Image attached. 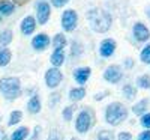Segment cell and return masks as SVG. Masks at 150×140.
Wrapping results in <instances>:
<instances>
[{"label":"cell","instance_id":"22","mask_svg":"<svg viewBox=\"0 0 150 140\" xmlns=\"http://www.w3.org/2000/svg\"><path fill=\"white\" fill-rule=\"evenodd\" d=\"M122 94H123V96L126 98V99L131 101V99H134L137 96V89L132 84H125L123 89H122Z\"/></svg>","mask_w":150,"mask_h":140},{"label":"cell","instance_id":"16","mask_svg":"<svg viewBox=\"0 0 150 140\" xmlns=\"http://www.w3.org/2000/svg\"><path fill=\"white\" fill-rule=\"evenodd\" d=\"M86 96V89L84 87H72L69 91V99L71 101H81Z\"/></svg>","mask_w":150,"mask_h":140},{"label":"cell","instance_id":"37","mask_svg":"<svg viewBox=\"0 0 150 140\" xmlns=\"http://www.w3.org/2000/svg\"><path fill=\"white\" fill-rule=\"evenodd\" d=\"M105 95H108V92H101V94H96L93 98H95V101H101V99H102Z\"/></svg>","mask_w":150,"mask_h":140},{"label":"cell","instance_id":"1","mask_svg":"<svg viewBox=\"0 0 150 140\" xmlns=\"http://www.w3.org/2000/svg\"><path fill=\"white\" fill-rule=\"evenodd\" d=\"M86 17H87V21H89L92 30L96 32V33H105L111 27L112 18L110 15V12H107L104 9L92 8V9L87 11V15Z\"/></svg>","mask_w":150,"mask_h":140},{"label":"cell","instance_id":"19","mask_svg":"<svg viewBox=\"0 0 150 140\" xmlns=\"http://www.w3.org/2000/svg\"><path fill=\"white\" fill-rule=\"evenodd\" d=\"M15 9V5L8 0H2L0 2V15H11Z\"/></svg>","mask_w":150,"mask_h":140},{"label":"cell","instance_id":"20","mask_svg":"<svg viewBox=\"0 0 150 140\" xmlns=\"http://www.w3.org/2000/svg\"><path fill=\"white\" fill-rule=\"evenodd\" d=\"M66 44H68V41H66L65 35L57 33V35L54 36V39H53V47H54V50H63Z\"/></svg>","mask_w":150,"mask_h":140},{"label":"cell","instance_id":"11","mask_svg":"<svg viewBox=\"0 0 150 140\" xmlns=\"http://www.w3.org/2000/svg\"><path fill=\"white\" fill-rule=\"evenodd\" d=\"M90 74H92V69L89 66H81V68H77L74 71V79L78 84H84L90 79Z\"/></svg>","mask_w":150,"mask_h":140},{"label":"cell","instance_id":"8","mask_svg":"<svg viewBox=\"0 0 150 140\" xmlns=\"http://www.w3.org/2000/svg\"><path fill=\"white\" fill-rule=\"evenodd\" d=\"M51 15V8L47 2H39L36 5V20L39 24H47Z\"/></svg>","mask_w":150,"mask_h":140},{"label":"cell","instance_id":"10","mask_svg":"<svg viewBox=\"0 0 150 140\" xmlns=\"http://www.w3.org/2000/svg\"><path fill=\"white\" fill-rule=\"evenodd\" d=\"M116 47H117L116 41L111 39V38H107V39H104L101 42V45H99V53H101L102 57H111L116 51Z\"/></svg>","mask_w":150,"mask_h":140},{"label":"cell","instance_id":"23","mask_svg":"<svg viewBox=\"0 0 150 140\" xmlns=\"http://www.w3.org/2000/svg\"><path fill=\"white\" fill-rule=\"evenodd\" d=\"M21 119H23V111H20V110H14V111L11 113V116H9L8 125H9V126H14V125L20 124Z\"/></svg>","mask_w":150,"mask_h":140},{"label":"cell","instance_id":"30","mask_svg":"<svg viewBox=\"0 0 150 140\" xmlns=\"http://www.w3.org/2000/svg\"><path fill=\"white\" fill-rule=\"evenodd\" d=\"M140 124L143 125L144 130H150V113H144L141 119H140Z\"/></svg>","mask_w":150,"mask_h":140},{"label":"cell","instance_id":"7","mask_svg":"<svg viewBox=\"0 0 150 140\" xmlns=\"http://www.w3.org/2000/svg\"><path fill=\"white\" fill-rule=\"evenodd\" d=\"M123 77V72H122V68L119 65H110L105 71H104V79L105 81L111 83V84H117Z\"/></svg>","mask_w":150,"mask_h":140},{"label":"cell","instance_id":"15","mask_svg":"<svg viewBox=\"0 0 150 140\" xmlns=\"http://www.w3.org/2000/svg\"><path fill=\"white\" fill-rule=\"evenodd\" d=\"M27 110H29V113H32V114H36V113L41 111V98L38 96V95H33V96L29 99Z\"/></svg>","mask_w":150,"mask_h":140},{"label":"cell","instance_id":"33","mask_svg":"<svg viewBox=\"0 0 150 140\" xmlns=\"http://www.w3.org/2000/svg\"><path fill=\"white\" fill-rule=\"evenodd\" d=\"M59 98H60V95L56 92V94H53L51 96H50V107H54L57 103H59Z\"/></svg>","mask_w":150,"mask_h":140},{"label":"cell","instance_id":"14","mask_svg":"<svg viewBox=\"0 0 150 140\" xmlns=\"http://www.w3.org/2000/svg\"><path fill=\"white\" fill-rule=\"evenodd\" d=\"M147 107H149V99L143 98V99L138 101V103L134 104L132 111H134V114H137V116H143L144 113H147Z\"/></svg>","mask_w":150,"mask_h":140},{"label":"cell","instance_id":"21","mask_svg":"<svg viewBox=\"0 0 150 140\" xmlns=\"http://www.w3.org/2000/svg\"><path fill=\"white\" fill-rule=\"evenodd\" d=\"M12 59V53L8 48H0V66H6Z\"/></svg>","mask_w":150,"mask_h":140},{"label":"cell","instance_id":"18","mask_svg":"<svg viewBox=\"0 0 150 140\" xmlns=\"http://www.w3.org/2000/svg\"><path fill=\"white\" fill-rule=\"evenodd\" d=\"M63 62H65V51L63 50H54V53L51 54V63L54 65V68L63 65Z\"/></svg>","mask_w":150,"mask_h":140},{"label":"cell","instance_id":"38","mask_svg":"<svg viewBox=\"0 0 150 140\" xmlns=\"http://www.w3.org/2000/svg\"><path fill=\"white\" fill-rule=\"evenodd\" d=\"M132 65H134V60L131 57H128L126 60H125V66H126V68H132Z\"/></svg>","mask_w":150,"mask_h":140},{"label":"cell","instance_id":"13","mask_svg":"<svg viewBox=\"0 0 150 140\" xmlns=\"http://www.w3.org/2000/svg\"><path fill=\"white\" fill-rule=\"evenodd\" d=\"M36 29V20L30 15L24 17L23 21H21V32L23 35H32Z\"/></svg>","mask_w":150,"mask_h":140},{"label":"cell","instance_id":"40","mask_svg":"<svg viewBox=\"0 0 150 140\" xmlns=\"http://www.w3.org/2000/svg\"><path fill=\"white\" fill-rule=\"evenodd\" d=\"M2 140H11V139H9L8 136H5V134H3V137H2Z\"/></svg>","mask_w":150,"mask_h":140},{"label":"cell","instance_id":"41","mask_svg":"<svg viewBox=\"0 0 150 140\" xmlns=\"http://www.w3.org/2000/svg\"><path fill=\"white\" fill-rule=\"evenodd\" d=\"M71 140H80V139H78V137H72Z\"/></svg>","mask_w":150,"mask_h":140},{"label":"cell","instance_id":"17","mask_svg":"<svg viewBox=\"0 0 150 140\" xmlns=\"http://www.w3.org/2000/svg\"><path fill=\"white\" fill-rule=\"evenodd\" d=\"M29 137V128L27 126H20V128H17L14 133L11 134V140H26Z\"/></svg>","mask_w":150,"mask_h":140},{"label":"cell","instance_id":"24","mask_svg":"<svg viewBox=\"0 0 150 140\" xmlns=\"http://www.w3.org/2000/svg\"><path fill=\"white\" fill-rule=\"evenodd\" d=\"M11 41H12V30L11 29H6L3 32H0V44H2L3 47L8 45Z\"/></svg>","mask_w":150,"mask_h":140},{"label":"cell","instance_id":"39","mask_svg":"<svg viewBox=\"0 0 150 140\" xmlns=\"http://www.w3.org/2000/svg\"><path fill=\"white\" fill-rule=\"evenodd\" d=\"M24 2H27V0H14V5H21V3H24Z\"/></svg>","mask_w":150,"mask_h":140},{"label":"cell","instance_id":"5","mask_svg":"<svg viewBox=\"0 0 150 140\" xmlns=\"http://www.w3.org/2000/svg\"><path fill=\"white\" fill-rule=\"evenodd\" d=\"M78 23V15L74 9H66L62 15V27H63L65 32H72L77 27Z\"/></svg>","mask_w":150,"mask_h":140},{"label":"cell","instance_id":"35","mask_svg":"<svg viewBox=\"0 0 150 140\" xmlns=\"http://www.w3.org/2000/svg\"><path fill=\"white\" fill-rule=\"evenodd\" d=\"M68 2H69V0H51L53 6H56V8H62V6H65Z\"/></svg>","mask_w":150,"mask_h":140},{"label":"cell","instance_id":"32","mask_svg":"<svg viewBox=\"0 0 150 140\" xmlns=\"http://www.w3.org/2000/svg\"><path fill=\"white\" fill-rule=\"evenodd\" d=\"M117 140H134V137L129 131H122V133H119Z\"/></svg>","mask_w":150,"mask_h":140},{"label":"cell","instance_id":"6","mask_svg":"<svg viewBox=\"0 0 150 140\" xmlns=\"http://www.w3.org/2000/svg\"><path fill=\"white\" fill-rule=\"evenodd\" d=\"M62 80H63V74L59 68H50L47 72H45V83L50 89H56Z\"/></svg>","mask_w":150,"mask_h":140},{"label":"cell","instance_id":"34","mask_svg":"<svg viewBox=\"0 0 150 140\" xmlns=\"http://www.w3.org/2000/svg\"><path fill=\"white\" fill-rule=\"evenodd\" d=\"M138 140H150V130H144L138 134Z\"/></svg>","mask_w":150,"mask_h":140},{"label":"cell","instance_id":"27","mask_svg":"<svg viewBox=\"0 0 150 140\" xmlns=\"http://www.w3.org/2000/svg\"><path fill=\"white\" fill-rule=\"evenodd\" d=\"M140 59H141L143 63H150V44H147V45L141 50Z\"/></svg>","mask_w":150,"mask_h":140},{"label":"cell","instance_id":"36","mask_svg":"<svg viewBox=\"0 0 150 140\" xmlns=\"http://www.w3.org/2000/svg\"><path fill=\"white\" fill-rule=\"evenodd\" d=\"M39 136H41V126H35V131H33V136L30 137V140H39Z\"/></svg>","mask_w":150,"mask_h":140},{"label":"cell","instance_id":"26","mask_svg":"<svg viewBox=\"0 0 150 140\" xmlns=\"http://www.w3.org/2000/svg\"><path fill=\"white\" fill-rule=\"evenodd\" d=\"M96 140H116V139H114L112 131H110V130H101V131L98 133Z\"/></svg>","mask_w":150,"mask_h":140},{"label":"cell","instance_id":"29","mask_svg":"<svg viewBox=\"0 0 150 140\" xmlns=\"http://www.w3.org/2000/svg\"><path fill=\"white\" fill-rule=\"evenodd\" d=\"M72 114H74V107L72 106H68L63 109V111H62V116H63L65 121H72Z\"/></svg>","mask_w":150,"mask_h":140},{"label":"cell","instance_id":"31","mask_svg":"<svg viewBox=\"0 0 150 140\" xmlns=\"http://www.w3.org/2000/svg\"><path fill=\"white\" fill-rule=\"evenodd\" d=\"M62 139H63V137H62V133L57 128H54V130H51V133H50L47 140H62Z\"/></svg>","mask_w":150,"mask_h":140},{"label":"cell","instance_id":"28","mask_svg":"<svg viewBox=\"0 0 150 140\" xmlns=\"http://www.w3.org/2000/svg\"><path fill=\"white\" fill-rule=\"evenodd\" d=\"M71 47H72V50H71L72 56H80V54L83 53V45H81L78 41H72Z\"/></svg>","mask_w":150,"mask_h":140},{"label":"cell","instance_id":"12","mask_svg":"<svg viewBox=\"0 0 150 140\" xmlns=\"http://www.w3.org/2000/svg\"><path fill=\"white\" fill-rule=\"evenodd\" d=\"M50 45V38L47 33H39L32 39V47L35 50H45Z\"/></svg>","mask_w":150,"mask_h":140},{"label":"cell","instance_id":"42","mask_svg":"<svg viewBox=\"0 0 150 140\" xmlns=\"http://www.w3.org/2000/svg\"><path fill=\"white\" fill-rule=\"evenodd\" d=\"M0 21H2V15H0Z\"/></svg>","mask_w":150,"mask_h":140},{"label":"cell","instance_id":"9","mask_svg":"<svg viewBox=\"0 0 150 140\" xmlns=\"http://www.w3.org/2000/svg\"><path fill=\"white\" fill-rule=\"evenodd\" d=\"M132 33H134V38H135V39L140 41V42H146L149 38H150V30L147 29L146 24H143L141 21H138V23L134 24Z\"/></svg>","mask_w":150,"mask_h":140},{"label":"cell","instance_id":"25","mask_svg":"<svg viewBox=\"0 0 150 140\" xmlns=\"http://www.w3.org/2000/svg\"><path fill=\"white\" fill-rule=\"evenodd\" d=\"M137 84L141 89H149L150 87V75H147V74L140 75V77L137 79Z\"/></svg>","mask_w":150,"mask_h":140},{"label":"cell","instance_id":"4","mask_svg":"<svg viewBox=\"0 0 150 140\" xmlns=\"http://www.w3.org/2000/svg\"><path fill=\"white\" fill-rule=\"evenodd\" d=\"M93 125H95V111L90 107H84L75 119V130L80 134H86L87 131H90Z\"/></svg>","mask_w":150,"mask_h":140},{"label":"cell","instance_id":"3","mask_svg":"<svg viewBox=\"0 0 150 140\" xmlns=\"http://www.w3.org/2000/svg\"><path fill=\"white\" fill-rule=\"evenodd\" d=\"M0 92L8 101H14L21 95V81L17 77H3L0 80Z\"/></svg>","mask_w":150,"mask_h":140},{"label":"cell","instance_id":"2","mask_svg":"<svg viewBox=\"0 0 150 140\" xmlns=\"http://www.w3.org/2000/svg\"><path fill=\"white\" fill-rule=\"evenodd\" d=\"M126 119H128V109L122 103H117L116 101V103H111V104L107 106V109H105V121H107V124H110L112 126H117Z\"/></svg>","mask_w":150,"mask_h":140}]
</instances>
